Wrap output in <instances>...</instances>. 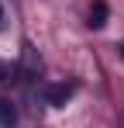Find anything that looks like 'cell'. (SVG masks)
I'll return each instance as SVG.
<instances>
[{"label": "cell", "mask_w": 124, "mask_h": 128, "mask_svg": "<svg viewBox=\"0 0 124 128\" xmlns=\"http://www.w3.org/2000/svg\"><path fill=\"white\" fill-rule=\"evenodd\" d=\"M72 94H76V86H72V83H52V86H45V104L62 107Z\"/></svg>", "instance_id": "cell-1"}, {"label": "cell", "mask_w": 124, "mask_h": 128, "mask_svg": "<svg viewBox=\"0 0 124 128\" xmlns=\"http://www.w3.org/2000/svg\"><path fill=\"white\" fill-rule=\"evenodd\" d=\"M14 125H17V107L0 97V128H14Z\"/></svg>", "instance_id": "cell-2"}, {"label": "cell", "mask_w": 124, "mask_h": 128, "mask_svg": "<svg viewBox=\"0 0 124 128\" xmlns=\"http://www.w3.org/2000/svg\"><path fill=\"white\" fill-rule=\"evenodd\" d=\"M100 24H107V4L97 0V4L90 7V28H100Z\"/></svg>", "instance_id": "cell-3"}, {"label": "cell", "mask_w": 124, "mask_h": 128, "mask_svg": "<svg viewBox=\"0 0 124 128\" xmlns=\"http://www.w3.org/2000/svg\"><path fill=\"white\" fill-rule=\"evenodd\" d=\"M14 73H17V66H10V62H3V59H0V83H3V80H10Z\"/></svg>", "instance_id": "cell-4"}, {"label": "cell", "mask_w": 124, "mask_h": 128, "mask_svg": "<svg viewBox=\"0 0 124 128\" xmlns=\"http://www.w3.org/2000/svg\"><path fill=\"white\" fill-rule=\"evenodd\" d=\"M0 21H3V7H0Z\"/></svg>", "instance_id": "cell-5"}, {"label": "cell", "mask_w": 124, "mask_h": 128, "mask_svg": "<svg viewBox=\"0 0 124 128\" xmlns=\"http://www.w3.org/2000/svg\"><path fill=\"white\" fill-rule=\"evenodd\" d=\"M121 56H124V42H121Z\"/></svg>", "instance_id": "cell-6"}]
</instances>
